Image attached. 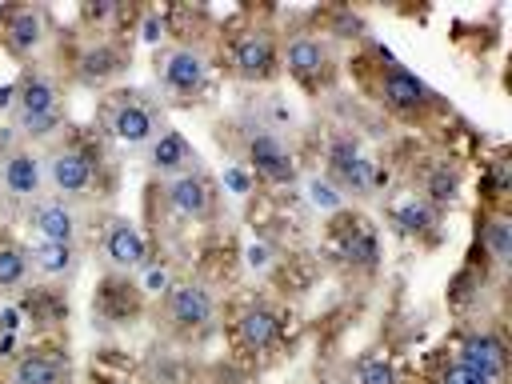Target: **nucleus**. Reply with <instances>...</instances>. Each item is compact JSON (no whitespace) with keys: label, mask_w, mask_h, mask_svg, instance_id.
Wrapping results in <instances>:
<instances>
[{"label":"nucleus","mask_w":512,"mask_h":384,"mask_svg":"<svg viewBox=\"0 0 512 384\" xmlns=\"http://www.w3.org/2000/svg\"><path fill=\"white\" fill-rule=\"evenodd\" d=\"M248 164H252L256 176H264V180H272V184L296 180L292 152H288V148L280 144V136H272V132H256V136L248 140Z\"/></svg>","instance_id":"nucleus-7"},{"label":"nucleus","mask_w":512,"mask_h":384,"mask_svg":"<svg viewBox=\"0 0 512 384\" xmlns=\"http://www.w3.org/2000/svg\"><path fill=\"white\" fill-rule=\"evenodd\" d=\"M396 220H400L404 232H428V228L436 224V212H432L424 200H412V204H404V208L396 212Z\"/></svg>","instance_id":"nucleus-23"},{"label":"nucleus","mask_w":512,"mask_h":384,"mask_svg":"<svg viewBox=\"0 0 512 384\" xmlns=\"http://www.w3.org/2000/svg\"><path fill=\"white\" fill-rule=\"evenodd\" d=\"M460 364L480 372V376H488L496 384L504 376V368H508V352H504V344L492 332H476V336H468L460 344Z\"/></svg>","instance_id":"nucleus-11"},{"label":"nucleus","mask_w":512,"mask_h":384,"mask_svg":"<svg viewBox=\"0 0 512 384\" xmlns=\"http://www.w3.org/2000/svg\"><path fill=\"white\" fill-rule=\"evenodd\" d=\"M28 248L12 244V240H0V292H16L28 284Z\"/></svg>","instance_id":"nucleus-21"},{"label":"nucleus","mask_w":512,"mask_h":384,"mask_svg":"<svg viewBox=\"0 0 512 384\" xmlns=\"http://www.w3.org/2000/svg\"><path fill=\"white\" fill-rule=\"evenodd\" d=\"M60 112V88L48 76H28L16 88V120L28 116H56Z\"/></svg>","instance_id":"nucleus-13"},{"label":"nucleus","mask_w":512,"mask_h":384,"mask_svg":"<svg viewBox=\"0 0 512 384\" xmlns=\"http://www.w3.org/2000/svg\"><path fill=\"white\" fill-rule=\"evenodd\" d=\"M28 264H32L36 272H44V276L60 280V276H72V272H76L80 252H76V244H52V240H36V244L28 248Z\"/></svg>","instance_id":"nucleus-14"},{"label":"nucleus","mask_w":512,"mask_h":384,"mask_svg":"<svg viewBox=\"0 0 512 384\" xmlns=\"http://www.w3.org/2000/svg\"><path fill=\"white\" fill-rule=\"evenodd\" d=\"M164 200L172 204V212L188 216V220H208L212 216V184L200 172H180L168 180Z\"/></svg>","instance_id":"nucleus-8"},{"label":"nucleus","mask_w":512,"mask_h":384,"mask_svg":"<svg viewBox=\"0 0 512 384\" xmlns=\"http://www.w3.org/2000/svg\"><path fill=\"white\" fill-rule=\"evenodd\" d=\"M156 76H160L168 96L192 100L204 88V80H208V60L196 48H164L156 56Z\"/></svg>","instance_id":"nucleus-1"},{"label":"nucleus","mask_w":512,"mask_h":384,"mask_svg":"<svg viewBox=\"0 0 512 384\" xmlns=\"http://www.w3.org/2000/svg\"><path fill=\"white\" fill-rule=\"evenodd\" d=\"M232 68H236V76H244V80H264V76H272V72H276V48H272V40H268L264 32L240 36L236 48H232Z\"/></svg>","instance_id":"nucleus-10"},{"label":"nucleus","mask_w":512,"mask_h":384,"mask_svg":"<svg viewBox=\"0 0 512 384\" xmlns=\"http://www.w3.org/2000/svg\"><path fill=\"white\" fill-rule=\"evenodd\" d=\"M308 196H312L316 208H340V192H336L328 180H312V184H308Z\"/></svg>","instance_id":"nucleus-26"},{"label":"nucleus","mask_w":512,"mask_h":384,"mask_svg":"<svg viewBox=\"0 0 512 384\" xmlns=\"http://www.w3.org/2000/svg\"><path fill=\"white\" fill-rule=\"evenodd\" d=\"M28 224L36 228V240H52V244H76L80 236V216L72 200L60 196H40L36 204H28Z\"/></svg>","instance_id":"nucleus-2"},{"label":"nucleus","mask_w":512,"mask_h":384,"mask_svg":"<svg viewBox=\"0 0 512 384\" xmlns=\"http://www.w3.org/2000/svg\"><path fill=\"white\" fill-rule=\"evenodd\" d=\"M428 196H432L436 204H448V200L456 196V172H448V168H436V172L428 176Z\"/></svg>","instance_id":"nucleus-24"},{"label":"nucleus","mask_w":512,"mask_h":384,"mask_svg":"<svg viewBox=\"0 0 512 384\" xmlns=\"http://www.w3.org/2000/svg\"><path fill=\"white\" fill-rule=\"evenodd\" d=\"M192 148L180 132H160L152 144H148V164L160 172V176H180V172H192Z\"/></svg>","instance_id":"nucleus-12"},{"label":"nucleus","mask_w":512,"mask_h":384,"mask_svg":"<svg viewBox=\"0 0 512 384\" xmlns=\"http://www.w3.org/2000/svg\"><path fill=\"white\" fill-rule=\"evenodd\" d=\"M360 384H396V368L388 360H364L360 364Z\"/></svg>","instance_id":"nucleus-25"},{"label":"nucleus","mask_w":512,"mask_h":384,"mask_svg":"<svg viewBox=\"0 0 512 384\" xmlns=\"http://www.w3.org/2000/svg\"><path fill=\"white\" fill-rule=\"evenodd\" d=\"M284 64H288L292 76L312 80V76L324 72V64H328V48H324L320 40H312V36H296V40L288 44V52H284Z\"/></svg>","instance_id":"nucleus-17"},{"label":"nucleus","mask_w":512,"mask_h":384,"mask_svg":"<svg viewBox=\"0 0 512 384\" xmlns=\"http://www.w3.org/2000/svg\"><path fill=\"white\" fill-rule=\"evenodd\" d=\"M248 264H252V268H268V248H264V244H252V248H248Z\"/></svg>","instance_id":"nucleus-28"},{"label":"nucleus","mask_w":512,"mask_h":384,"mask_svg":"<svg viewBox=\"0 0 512 384\" xmlns=\"http://www.w3.org/2000/svg\"><path fill=\"white\" fill-rule=\"evenodd\" d=\"M484 244H488V252L504 264L508 256H512V224L504 220V216H496V220H488V228H484Z\"/></svg>","instance_id":"nucleus-22"},{"label":"nucleus","mask_w":512,"mask_h":384,"mask_svg":"<svg viewBox=\"0 0 512 384\" xmlns=\"http://www.w3.org/2000/svg\"><path fill=\"white\" fill-rule=\"evenodd\" d=\"M276 332H280V320H276L272 308L252 304V308L240 312V336H244L248 348H272L276 344Z\"/></svg>","instance_id":"nucleus-18"},{"label":"nucleus","mask_w":512,"mask_h":384,"mask_svg":"<svg viewBox=\"0 0 512 384\" xmlns=\"http://www.w3.org/2000/svg\"><path fill=\"white\" fill-rule=\"evenodd\" d=\"M120 68H124V56H120L112 44L84 48V56H80V76H84L88 84H104V80H112Z\"/></svg>","instance_id":"nucleus-19"},{"label":"nucleus","mask_w":512,"mask_h":384,"mask_svg":"<svg viewBox=\"0 0 512 384\" xmlns=\"http://www.w3.org/2000/svg\"><path fill=\"white\" fill-rule=\"evenodd\" d=\"M0 188L16 204H36L40 200V188H44V164H40V156H32L28 148L8 152L4 164H0Z\"/></svg>","instance_id":"nucleus-4"},{"label":"nucleus","mask_w":512,"mask_h":384,"mask_svg":"<svg viewBox=\"0 0 512 384\" xmlns=\"http://www.w3.org/2000/svg\"><path fill=\"white\" fill-rule=\"evenodd\" d=\"M108 128L120 144L128 148H140V144H152L160 136V124H156V112L144 104V100H120L108 116Z\"/></svg>","instance_id":"nucleus-6"},{"label":"nucleus","mask_w":512,"mask_h":384,"mask_svg":"<svg viewBox=\"0 0 512 384\" xmlns=\"http://www.w3.org/2000/svg\"><path fill=\"white\" fill-rule=\"evenodd\" d=\"M212 320V292L204 284H172L168 292V324L176 332H200Z\"/></svg>","instance_id":"nucleus-5"},{"label":"nucleus","mask_w":512,"mask_h":384,"mask_svg":"<svg viewBox=\"0 0 512 384\" xmlns=\"http://www.w3.org/2000/svg\"><path fill=\"white\" fill-rule=\"evenodd\" d=\"M0 108H16V88L12 84L0 88Z\"/></svg>","instance_id":"nucleus-29"},{"label":"nucleus","mask_w":512,"mask_h":384,"mask_svg":"<svg viewBox=\"0 0 512 384\" xmlns=\"http://www.w3.org/2000/svg\"><path fill=\"white\" fill-rule=\"evenodd\" d=\"M380 92H384V100H388L392 108H400V112H416V108L428 104V88H424L416 76H408L404 68H388Z\"/></svg>","instance_id":"nucleus-15"},{"label":"nucleus","mask_w":512,"mask_h":384,"mask_svg":"<svg viewBox=\"0 0 512 384\" xmlns=\"http://www.w3.org/2000/svg\"><path fill=\"white\" fill-rule=\"evenodd\" d=\"M440 384H492V380L480 376V372H472V368H464V364H452V368L440 376Z\"/></svg>","instance_id":"nucleus-27"},{"label":"nucleus","mask_w":512,"mask_h":384,"mask_svg":"<svg viewBox=\"0 0 512 384\" xmlns=\"http://www.w3.org/2000/svg\"><path fill=\"white\" fill-rule=\"evenodd\" d=\"M60 360L44 356V352H28L12 364V384H60Z\"/></svg>","instance_id":"nucleus-20"},{"label":"nucleus","mask_w":512,"mask_h":384,"mask_svg":"<svg viewBox=\"0 0 512 384\" xmlns=\"http://www.w3.org/2000/svg\"><path fill=\"white\" fill-rule=\"evenodd\" d=\"M144 256H148V248H144V236L136 232L132 220H120V216H116V220L104 224V260H108L116 272L140 268Z\"/></svg>","instance_id":"nucleus-9"},{"label":"nucleus","mask_w":512,"mask_h":384,"mask_svg":"<svg viewBox=\"0 0 512 384\" xmlns=\"http://www.w3.org/2000/svg\"><path fill=\"white\" fill-rule=\"evenodd\" d=\"M44 180L60 192V200H80L92 188V160L80 148H56L44 164Z\"/></svg>","instance_id":"nucleus-3"},{"label":"nucleus","mask_w":512,"mask_h":384,"mask_svg":"<svg viewBox=\"0 0 512 384\" xmlns=\"http://www.w3.org/2000/svg\"><path fill=\"white\" fill-rule=\"evenodd\" d=\"M44 16L36 8H20L12 20H8V48L16 56H32L40 44H44Z\"/></svg>","instance_id":"nucleus-16"}]
</instances>
